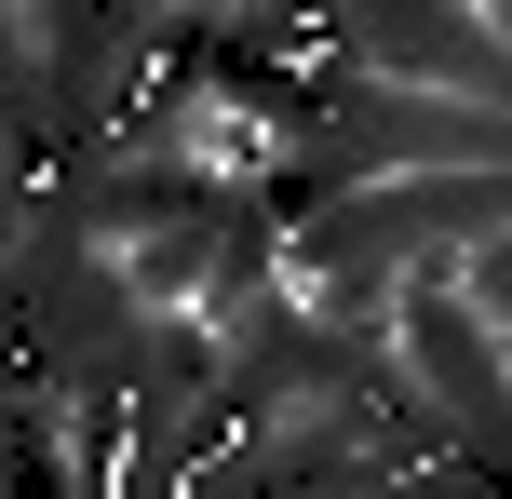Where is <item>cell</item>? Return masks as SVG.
I'll return each mask as SVG.
<instances>
[{
  "label": "cell",
  "instance_id": "6da1fadb",
  "mask_svg": "<svg viewBox=\"0 0 512 499\" xmlns=\"http://www.w3.org/2000/svg\"><path fill=\"white\" fill-rule=\"evenodd\" d=\"M27 486V351L0 338V499Z\"/></svg>",
  "mask_w": 512,
  "mask_h": 499
},
{
  "label": "cell",
  "instance_id": "7a4b0ae2",
  "mask_svg": "<svg viewBox=\"0 0 512 499\" xmlns=\"http://www.w3.org/2000/svg\"><path fill=\"white\" fill-rule=\"evenodd\" d=\"M14 499H27V486H14Z\"/></svg>",
  "mask_w": 512,
  "mask_h": 499
}]
</instances>
